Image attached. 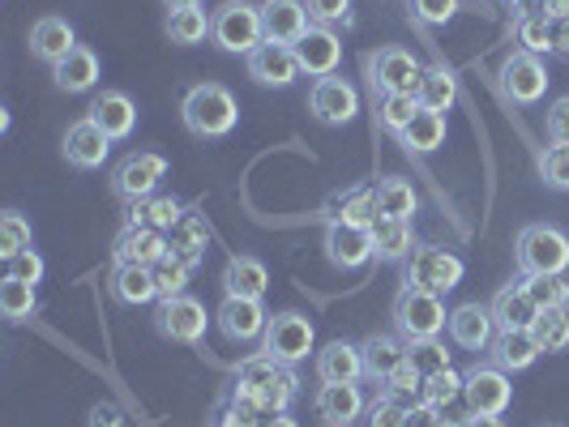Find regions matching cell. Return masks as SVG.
I'll use <instances>...</instances> for the list:
<instances>
[{
  "label": "cell",
  "instance_id": "obj_1",
  "mask_svg": "<svg viewBox=\"0 0 569 427\" xmlns=\"http://www.w3.org/2000/svg\"><path fill=\"white\" fill-rule=\"evenodd\" d=\"M291 398H296V376L287 364L270 359L266 350L240 364L236 385H231V406L249 410L257 419H270V415H283Z\"/></svg>",
  "mask_w": 569,
  "mask_h": 427
},
{
  "label": "cell",
  "instance_id": "obj_2",
  "mask_svg": "<svg viewBox=\"0 0 569 427\" xmlns=\"http://www.w3.org/2000/svg\"><path fill=\"white\" fill-rule=\"evenodd\" d=\"M180 120L193 138H228L240 120V108H236V94L219 82H201L184 94L180 103Z\"/></svg>",
  "mask_w": 569,
  "mask_h": 427
},
{
  "label": "cell",
  "instance_id": "obj_3",
  "mask_svg": "<svg viewBox=\"0 0 569 427\" xmlns=\"http://www.w3.org/2000/svg\"><path fill=\"white\" fill-rule=\"evenodd\" d=\"M395 325H399L402 342H425L437 338L450 325V313H446L441 295L420 291V286H402L399 299H395Z\"/></svg>",
  "mask_w": 569,
  "mask_h": 427
},
{
  "label": "cell",
  "instance_id": "obj_4",
  "mask_svg": "<svg viewBox=\"0 0 569 427\" xmlns=\"http://www.w3.org/2000/svg\"><path fill=\"white\" fill-rule=\"evenodd\" d=\"M518 270L531 274H566L569 270V235L548 223H531L518 231Z\"/></svg>",
  "mask_w": 569,
  "mask_h": 427
},
{
  "label": "cell",
  "instance_id": "obj_5",
  "mask_svg": "<svg viewBox=\"0 0 569 427\" xmlns=\"http://www.w3.org/2000/svg\"><path fill=\"white\" fill-rule=\"evenodd\" d=\"M210 39L223 48V52H257L266 43V27H261V9L244 4V0H228L214 9L210 18Z\"/></svg>",
  "mask_w": 569,
  "mask_h": 427
},
{
  "label": "cell",
  "instance_id": "obj_6",
  "mask_svg": "<svg viewBox=\"0 0 569 427\" xmlns=\"http://www.w3.org/2000/svg\"><path fill=\"white\" fill-rule=\"evenodd\" d=\"M313 321L300 313H279L270 316V325H266V334H261V350L270 355V359H279V364H300V359H309V350H313Z\"/></svg>",
  "mask_w": 569,
  "mask_h": 427
},
{
  "label": "cell",
  "instance_id": "obj_7",
  "mask_svg": "<svg viewBox=\"0 0 569 427\" xmlns=\"http://www.w3.org/2000/svg\"><path fill=\"white\" fill-rule=\"evenodd\" d=\"M462 283V261L450 248H416L407 256V270H402V286H420L432 295H446Z\"/></svg>",
  "mask_w": 569,
  "mask_h": 427
},
{
  "label": "cell",
  "instance_id": "obj_8",
  "mask_svg": "<svg viewBox=\"0 0 569 427\" xmlns=\"http://www.w3.org/2000/svg\"><path fill=\"white\" fill-rule=\"evenodd\" d=\"M513 398L510 372L492 368H471L462 376V401H467V415H506Z\"/></svg>",
  "mask_w": 569,
  "mask_h": 427
},
{
  "label": "cell",
  "instance_id": "obj_9",
  "mask_svg": "<svg viewBox=\"0 0 569 427\" xmlns=\"http://www.w3.org/2000/svg\"><path fill=\"white\" fill-rule=\"evenodd\" d=\"M420 78H425V64L411 57L407 48H381L369 60V82L381 94H416Z\"/></svg>",
  "mask_w": 569,
  "mask_h": 427
},
{
  "label": "cell",
  "instance_id": "obj_10",
  "mask_svg": "<svg viewBox=\"0 0 569 427\" xmlns=\"http://www.w3.org/2000/svg\"><path fill=\"white\" fill-rule=\"evenodd\" d=\"M163 175H168V159L154 154V150H138V154H129V159L112 171V189L124 201H146V197H154V189H159Z\"/></svg>",
  "mask_w": 569,
  "mask_h": 427
},
{
  "label": "cell",
  "instance_id": "obj_11",
  "mask_svg": "<svg viewBox=\"0 0 569 427\" xmlns=\"http://www.w3.org/2000/svg\"><path fill=\"white\" fill-rule=\"evenodd\" d=\"M154 325H159V334L171 342H201L206 338V325H210V316L201 308L193 295H176V299H163L159 304V316H154Z\"/></svg>",
  "mask_w": 569,
  "mask_h": 427
},
{
  "label": "cell",
  "instance_id": "obj_12",
  "mask_svg": "<svg viewBox=\"0 0 569 427\" xmlns=\"http://www.w3.org/2000/svg\"><path fill=\"white\" fill-rule=\"evenodd\" d=\"M501 90L513 103H540L543 90H548V69L536 52H513L501 64Z\"/></svg>",
  "mask_w": 569,
  "mask_h": 427
},
{
  "label": "cell",
  "instance_id": "obj_13",
  "mask_svg": "<svg viewBox=\"0 0 569 427\" xmlns=\"http://www.w3.org/2000/svg\"><path fill=\"white\" fill-rule=\"evenodd\" d=\"M309 4L305 0H266L261 4V27H266V43H287L296 48L309 34Z\"/></svg>",
  "mask_w": 569,
  "mask_h": 427
},
{
  "label": "cell",
  "instance_id": "obj_14",
  "mask_svg": "<svg viewBox=\"0 0 569 427\" xmlns=\"http://www.w3.org/2000/svg\"><path fill=\"white\" fill-rule=\"evenodd\" d=\"M296 60H300V73L309 78H335L342 64V43L330 27H309V34L296 43Z\"/></svg>",
  "mask_w": 569,
  "mask_h": 427
},
{
  "label": "cell",
  "instance_id": "obj_15",
  "mask_svg": "<svg viewBox=\"0 0 569 427\" xmlns=\"http://www.w3.org/2000/svg\"><path fill=\"white\" fill-rule=\"evenodd\" d=\"M219 329L228 342H257L270 325V313L261 308V299H240V295H228L223 308L214 313Z\"/></svg>",
  "mask_w": 569,
  "mask_h": 427
},
{
  "label": "cell",
  "instance_id": "obj_16",
  "mask_svg": "<svg viewBox=\"0 0 569 427\" xmlns=\"http://www.w3.org/2000/svg\"><path fill=\"white\" fill-rule=\"evenodd\" d=\"M309 108L321 124H347L351 115L360 112V94L356 85L342 82V78H317L313 94H309Z\"/></svg>",
  "mask_w": 569,
  "mask_h": 427
},
{
  "label": "cell",
  "instance_id": "obj_17",
  "mask_svg": "<svg viewBox=\"0 0 569 427\" xmlns=\"http://www.w3.org/2000/svg\"><path fill=\"white\" fill-rule=\"evenodd\" d=\"M326 256L339 265V270H360L372 261V227H351L335 218L326 231Z\"/></svg>",
  "mask_w": 569,
  "mask_h": 427
},
{
  "label": "cell",
  "instance_id": "obj_18",
  "mask_svg": "<svg viewBox=\"0 0 569 427\" xmlns=\"http://www.w3.org/2000/svg\"><path fill=\"white\" fill-rule=\"evenodd\" d=\"M108 150H112V138L86 115L78 124H69V133H64V159L73 163V167L82 171H94L108 163Z\"/></svg>",
  "mask_w": 569,
  "mask_h": 427
},
{
  "label": "cell",
  "instance_id": "obj_19",
  "mask_svg": "<svg viewBox=\"0 0 569 427\" xmlns=\"http://www.w3.org/2000/svg\"><path fill=\"white\" fill-rule=\"evenodd\" d=\"M249 78L257 85H291L300 78L296 48H287V43H261L257 52H249Z\"/></svg>",
  "mask_w": 569,
  "mask_h": 427
},
{
  "label": "cell",
  "instance_id": "obj_20",
  "mask_svg": "<svg viewBox=\"0 0 569 427\" xmlns=\"http://www.w3.org/2000/svg\"><path fill=\"white\" fill-rule=\"evenodd\" d=\"M168 253H171L168 231H154V227H124L112 248L116 265H159Z\"/></svg>",
  "mask_w": 569,
  "mask_h": 427
},
{
  "label": "cell",
  "instance_id": "obj_21",
  "mask_svg": "<svg viewBox=\"0 0 569 427\" xmlns=\"http://www.w3.org/2000/svg\"><path fill=\"white\" fill-rule=\"evenodd\" d=\"M492 334H497V321H492V308H485V304H458L450 313V338L462 350H488Z\"/></svg>",
  "mask_w": 569,
  "mask_h": 427
},
{
  "label": "cell",
  "instance_id": "obj_22",
  "mask_svg": "<svg viewBox=\"0 0 569 427\" xmlns=\"http://www.w3.org/2000/svg\"><path fill=\"white\" fill-rule=\"evenodd\" d=\"M365 376V350L351 342H330L317 350V380L321 385H356Z\"/></svg>",
  "mask_w": 569,
  "mask_h": 427
},
{
  "label": "cell",
  "instance_id": "obj_23",
  "mask_svg": "<svg viewBox=\"0 0 569 427\" xmlns=\"http://www.w3.org/2000/svg\"><path fill=\"white\" fill-rule=\"evenodd\" d=\"M90 120H94L112 142H120V138H129V133H133V124H138V108H133V99H129L124 90H103V94L90 103Z\"/></svg>",
  "mask_w": 569,
  "mask_h": 427
},
{
  "label": "cell",
  "instance_id": "obj_24",
  "mask_svg": "<svg viewBox=\"0 0 569 427\" xmlns=\"http://www.w3.org/2000/svg\"><path fill=\"white\" fill-rule=\"evenodd\" d=\"M313 406L330 427H351L365 415V394L360 385H321Z\"/></svg>",
  "mask_w": 569,
  "mask_h": 427
},
{
  "label": "cell",
  "instance_id": "obj_25",
  "mask_svg": "<svg viewBox=\"0 0 569 427\" xmlns=\"http://www.w3.org/2000/svg\"><path fill=\"white\" fill-rule=\"evenodd\" d=\"M540 355L543 350L531 329H501L492 338V364L501 372H527Z\"/></svg>",
  "mask_w": 569,
  "mask_h": 427
},
{
  "label": "cell",
  "instance_id": "obj_26",
  "mask_svg": "<svg viewBox=\"0 0 569 427\" xmlns=\"http://www.w3.org/2000/svg\"><path fill=\"white\" fill-rule=\"evenodd\" d=\"M73 48H78V34L64 18H39L34 30H30V52L39 60H48V64H60Z\"/></svg>",
  "mask_w": 569,
  "mask_h": 427
},
{
  "label": "cell",
  "instance_id": "obj_27",
  "mask_svg": "<svg viewBox=\"0 0 569 427\" xmlns=\"http://www.w3.org/2000/svg\"><path fill=\"white\" fill-rule=\"evenodd\" d=\"M112 295L124 308H138L159 299V286H154V265H116L112 270Z\"/></svg>",
  "mask_w": 569,
  "mask_h": 427
},
{
  "label": "cell",
  "instance_id": "obj_28",
  "mask_svg": "<svg viewBox=\"0 0 569 427\" xmlns=\"http://www.w3.org/2000/svg\"><path fill=\"white\" fill-rule=\"evenodd\" d=\"M536 299L527 295V286H506V291H497V299H492V321H497V334L501 329H531L536 325Z\"/></svg>",
  "mask_w": 569,
  "mask_h": 427
},
{
  "label": "cell",
  "instance_id": "obj_29",
  "mask_svg": "<svg viewBox=\"0 0 569 427\" xmlns=\"http://www.w3.org/2000/svg\"><path fill=\"white\" fill-rule=\"evenodd\" d=\"M416 253V240H411V218H377L372 223V256L377 261H407Z\"/></svg>",
  "mask_w": 569,
  "mask_h": 427
},
{
  "label": "cell",
  "instance_id": "obj_30",
  "mask_svg": "<svg viewBox=\"0 0 569 427\" xmlns=\"http://www.w3.org/2000/svg\"><path fill=\"white\" fill-rule=\"evenodd\" d=\"M52 78H57L60 90H69V94H86V90H94V82H99V57L78 43L69 57L60 60V64H52Z\"/></svg>",
  "mask_w": 569,
  "mask_h": 427
},
{
  "label": "cell",
  "instance_id": "obj_31",
  "mask_svg": "<svg viewBox=\"0 0 569 427\" xmlns=\"http://www.w3.org/2000/svg\"><path fill=\"white\" fill-rule=\"evenodd\" d=\"M223 291L240 295V299H261L270 291V274L257 256H231L228 270H223Z\"/></svg>",
  "mask_w": 569,
  "mask_h": 427
},
{
  "label": "cell",
  "instance_id": "obj_32",
  "mask_svg": "<svg viewBox=\"0 0 569 427\" xmlns=\"http://www.w3.org/2000/svg\"><path fill=\"white\" fill-rule=\"evenodd\" d=\"M360 350H365V376H372V380H386L407 364V342L390 338V334H372Z\"/></svg>",
  "mask_w": 569,
  "mask_h": 427
},
{
  "label": "cell",
  "instance_id": "obj_33",
  "mask_svg": "<svg viewBox=\"0 0 569 427\" xmlns=\"http://www.w3.org/2000/svg\"><path fill=\"white\" fill-rule=\"evenodd\" d=\"M416 99H420V108L425 112H450L458 99V82L455 73L446 69V64H428L425 78H420V85H416Z\"/></svg>",
  "mask_w": 569,
  "mask_h": 427
},
{
  "label": "cell",
  "instance_id": "obj_34",
  "mask_svg": "<svg viewBox=\"0 0 569 427\" xmlns=\"http://www.w3.org/2000/svg\"><path fill=\"white\" fill-rule=\"evenodd\" d=\"M399 142L407 154H432L437 145L446 142V115L441 112H416V120L399 133Z\"/></svg>",
  "mask_w": 569,
  "mask_h": 427
},
{
  "label": "cell",
  "instance_id": "obj_35",
  "mask_svg": "<svg viewBox=\"0 0 569 427\" xmlns=\"http://www.w3.org/2000/svg\"><path fill=\"white\" fill-rule=\"evenodd\" d=\"M168 244H171V253L180 256V261L198 265L201 253H206V244H210V223H206L201 214H184V218L168 231Z\"/></svg>",
  "mask_w": 569,
  "mask_h": 427
},
{
  "label": "cell",
  "instance_id": "obj_36",
  "mask_svg": "<svg viewBox=\"0 0 569 427\" xmlns=\"http://www.w3.org/2000/svg\"><path fill=\"white\" fill-rule=\"evenodd\" d=\"M184 218L180 201L171 197H146V201H129V227H154V231H171Z\"/></svg>",
  "mask_w": 569,
  "mask_h": 427
},
{
  "label": "cell",
  "instance_id": "obj_37",
  "mask_svg": "<svg viewBox=\"0 0 569 427\" xmlns=\"http://www.w3.org/2000/svg\"><path fill=\"white\" fill-rule=\"evenodd\" d=\"M377 205H381V214L386 218H411L416 214V189H411V180H402V175H386L381 184H377Z\"/></svg>",
  "mask_w": 569,
  "mask_h": 427
},
{
  "label": "cell",
  "instance_id": "obj_38",
  "mask_svg": "<svg viewBox=\"0 0 569 427\" xmlns=\"http://www.w3.org/2000/svg\"><path fill=\"white\" fill-rule=\"evenodd\" d=\"M531 334L540 342L543 355H557V350H569V308H540Z\"/></svg>",
  "mask_w": 569,
  "mask_h": 427
},
{
  "label": "cell",
  "instance_id": "obj_39",
  "mask_svg": "<svg viewBox=\"0 0 569 427\" xmlns=\"http://www.w3.org/2000/svg\"><path fill=\"white\" fill-rule=\"evenodd\" d=\"M518 43H522V52H557V22H548L540 9L536 13H527L522 22H518Z\"/></svg>",
  "mask_w": 569,
  "mask_h": 427
},
{
  "label": "cell",
  "instance_id": "obj_40",
  "mask_svg": "<svg viewBox=\"0 0 569 427\" xmlns=\"http://www.w3.org/2000/svg\"><path fill=\"white\" fill-rule=\"evenodd\" d=\"M420 112V99L416 94H381V103H377V120H381V129L386 133H395L399 138L402 129L416 120Z\"/></svg>",
  "mask_w": 569,
  "mask_h": 427
},
{
  "label": "cell",
  "instance_id": "obj_41",
  "mask_svg": "<svg viewBox=\"0 0 569 427\" xmlns=\"http://www.w3.org/2000/svg\"><path fill=\"white\" fill-rule=\"evenodd\" d=\"M522 286H527V295L536 299V308H569L566 274H531Z\"/></svg>",
  "mask_w": 569,
  "mask_h": 427
},
{
  "label": "cell",
  "instance_id": "obj_42",
  "mask_svg": "<svg viewBox=\"0 0 569 427\" xmlns=\"http://www.w3.org/2000/svg\"><path fill=\"white\" fill-rule=\"evenodd\" d=\"M210 34V18L201 13V9H176L168 18V39L171 43H180V48H189V43H201Z\"/></svg>",
  "mask_w": 569,
  "mask_h": 427
},
{
  "label": "cell",
  "instance_id": "obj_43",
  "mask_svg": "<svg viewBox=\"0 0 569 427\" xmlns=\"http://www.w3.org/2000/svg\"><path fill=\"white\" fill-rule=\"evenodd\" d=\"M189 274H193V265H189V261H180L176 253L163 256V261L154 265V286H159V299H176V295H184Z\"/></svg>",
  "mask_w": 569,
  "mask_h": 427
},
{
  "label": "cell",
  "instance_id": "obj_44",
  "mask_svg": "<svg viewBox=\"0 0 569 427\" xmlns=\"http://www.w3.org/2000/svg\"><path fill=\"white\" fill-rule=\"evenodd\" d=\"M407 364L420 372V376H437V372L450 368V350H446L437 338L407 342Z\"/></svg>",
  "mask_w": 569,
  "mask_h": 427
},
{
  "label": "cell",
  "instance_id": "obj_45",
  "mask_svg": "<svg viewBox=\"0 0 569 427\" xmlns=\"http://www.w3.org/2000/svg\"><path fill=\"white\" fill-rule=\"evenodd\" d=\"M0 313L9 316V321H27V316H34V283L4 278V283H0Z\"/></svg>",
  "mask_w": 569,
  "mask_h": 427
},
{
  "label": "cell",
  "instance_id": "obj_46",
  "mask_svg": "<svg viewBox=\"0 0 569 427\" xmlns=\"http://www.w3.org/2000/svg\"><path fill=\"white\" fill-rule=\"evenodd\" d=\"M420 398L428 406H437V410H446V406H455L462 398V376L455 368L437 372V376H425V389H420Z\"/></svg>",
  "mask_w": 569,
  "mask_h": 427
},
{
  "label": "cell",
  "instance_id": "obj_47",
  "mask_svg": "<svg viewBox=\"0 0 569 427\" xmlns=\"http://www.w3.org/2000/svg\"><path fill=\"white\" fill-rule=\"evenodd\" d=\"M339 218H342V223H351V227H372V223L381 218V205H377V189H360V193H347V197H342Z\"/></svg>",
  "mask_w": 569,
  "mask_h": 427
},
{
  "label": "cell",
  "instance_id": "obj_48",
  "mask_svg": "<svg viewBox=\"0 0 569 427\" xmlns=\"http://www.w3.org/2000/svg\"><path fill=\"white\" fill-rule=\"evenodd\" d=\"M27 248H34V231H30V223L22 218V214H4L0 218V256L9 261V256L27 253Z\"/></svg>",
  "mask_w": 569,
  "mask_h": 427
},
{
  "label": "cell",
  "instance_id": "obj_49",
  "mask_svg": "<svg viewBox=\"0 0 569 427\" xmlns=\"http://www.w3.org/2000/svg\"><path fill=\"white\" fill-rule=\"evenodd\" d=\"M381 385H386V398L402 401V406L411 410V398H420V389H425V376L411 368V364H402V368L395 372V376H386Z\"/></svg>",
  "mask_w": 569,
  "mask_h": 427
},
{
  "label": "cell",
  "instance_id": "obj_50",
  "mask_svg": "<svg viewBox=\"0 0 569 427\" xmlns=\"http://www.w3.org/2000/svg\"><path fill=\"white\" fill-rule=\"evenodd\" d=\"M540 175L548 189H569V145H548L540 154Z\"/></svg>",
  "mask_w": 569,
  "mask_h": 427
},
{
  "label": "cell",
  "instance_id": "obj_51",
  "mask_svg": "<svg viewBox=\"0 0 569 427\" xmlns=\"http://www.w3.org/2000/svg\"><path fill=\"white\" fill-rule=\"evenodd\" d=\"M4 278H18V283H39V278H43V256L34 253V248L9 256V261H4Z\"/></svg>",
  "mask_w": 569,
  "mask_h": 427
},
{
  "label": "cell",
  "instance_id": "obj_52",
  "mask_svg": "<svg viewBox=\"0 0 569 427\" xmlns=\"http://www.w3.org/2000/svg\"><path fill=\"white\" fill-rule=\"evenodd\" d=\"M365 427H407V406L395 398H377L369 406V419Z\"/></svg>",
  "mask_w": 569,
  "mask_h": 427
},
{
  "label": "cell",
  "instance_id": "obj_53",
  "mask_svg": "<svg viewBox=\"0 0 569 427\" xmlns=\"http://www.w3.org/2000/svg\"><path fill=\"white\" fill-rule=\"evenodd\" d=\"M411 9L425 27H446L458 13V0H411Z\"/></svg>",
  "mask_w": 569,
  "mask_h": 427
},
{
  "label": "cell",
  "instance_id": "obj_54",
  "mask_svg": "<svg viewBox=\"0 0 569 427\" xmlns=\"http://www.w3.org/2000/svg\"><path fill=\"white\" fill-rule=\"evenodd\" d=\"M309 4V18L317 27H335V22H347L351 13V0H305Z\"/></svg>",
  "mask_w": 569,
  "mask_h": 427
},
{
  "label": "cell",
  "instance_id": "obj_55",
  "mask_svg": "<svg viewBox=\"0 0 569 427\" xmlns=\"http://www.w3.org/2000/svg\"><path fill=\"white\" fill-rule=\"evenodd\" d=\"M548 142L569 145V94H561V99L548 108Z\"/></svg>",
  "mask_w": 569,
  "mask_h": 427
},
{
  "label": "cell",
  "instance_id": "obj_56",
  "mask_svg": "<svg viewBox=\"0 0 569 427\" xmlns=\"http://www.w3.org/2000/svg\"><path fill=\"white\" fill-rule=\"evenodd\" d=\"M407 427H446V419H441V410H437V406L420 401V406H411V410H407Z\"/></svg>",
  "mask_w": 569,
  "mask_h": 427
},
{
  "label": "cell",
  "instance_id": "obj_57",
  "mask_svg": "<svg viewBox=\"0 0 569 427\" xmlns=\"http://www.w3.org/2000/svg\"><path fill=\"white\" fill-rule=\"evenodd\" d=\"M214 427H257V415L240 410V406H228V410L214 419Z\"/></svg>",
  "mask_w": 569,
  "mask_h": 427
},
{
  "label": "cell",
  "instance_id": "obj_58",
  "mask_svg": "<svg viewBox=\"0 0 569 427\" xmlns=\"http://www.w3.org/2000/svg\"><path fill=\"white\" fill-rule=\"evenodd\" d=\"M540 13L548 22H566L569 18V0H540Z\"/></svg>",
  "mask_w": 569,
  "mask_h": 427
},
{
  "label": "cell",
  "instance_id": "obj_59",
  "mask_svg": "<svg viewBox=\"0 0 569 427\" xmlns=\"http://www.w3.org/2000/svg\"><path fill=\"white\" fill-rule=\"evenodd\" d=\"M458 427H506V424H501L497 415H467V419H462Z\"/></svg>",
  "mask_w": 569,
  "mask_h": 427
},
{
  "label": "cell",
  "instance_id": "obj_60",
  "mask_svg": "<svg viewBox=\"0 0 569 427\" xmlns=\"http://www.w3.org/2000/svg\"><path fill=\"white\" fill-rule=\"evenodd\" d=\"M557 52H561V57H569V18H566V22H557Z\"/></svg>",
  "mask_w": 569,
  "mask_h": 427
},
{
  "label": "cell",
  "instance_id": "obj_61",
  "mask_svg": "<svg viewBox=\"0 0 569 427\" xmlns=\"http://www.w3.org/2000/svg\"><path fill=\"white\" fill-rule=\"evenodd\" d=\"M261 427H296V419H287V410H283V415H270Z\"/></svg>",
  "mask_w": 569,
  "mask_h": 427
},
{
  "label": "cell",
  "instance_id": "obj_62",
  "mask_svg": "<svg viewBox=\"0 0 569 427\" xmlns=\"http://www.w3.org/2000/svg\"><path fill=\"white\" fill-rule=\"evenodd\" d=\"M163 4H168L171 13H176V9H201V0H163Z\"/></svg>",
  "mask_w": 569,
  "mask_h": 427
},
{
  "label": "cell",
  "instance_id": "obj_63",
  "mask_svg": "<svg viewBox=\"0 0 569 427\" xmlns=\"http://www.w3.org/2000/svg\"><path fill=\"white\" fill-rule=\"evenodd\" d=\"M513 4H527V0H513Z\"/></svg>",
  "mask_w": 569,
  "mask_h": 427
},
{
  "label": "cell",
  "instance_id": "obj_64",
  "mask_svg": "<svg viewBox=\"0 0 569 427\" xmlns=\"http://www.w3.org/2000/svg\"><path fill=\"white\" fill-rule=\"evenodd\" d=\"M326 427H330V424H326Z\"/></svg>",
  "mask_w": 569,
  "mask_h": 427
}]
</instances>
